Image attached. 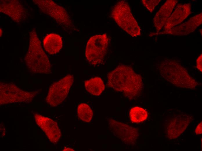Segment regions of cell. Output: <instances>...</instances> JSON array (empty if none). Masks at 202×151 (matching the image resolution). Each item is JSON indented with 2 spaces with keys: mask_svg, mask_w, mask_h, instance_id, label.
I'll return each mask as SVG.
<instances>
[{
  "mask_svg": "<svg viewBox=\"0 0 202 151\" xmlns=\"http://www.w3.org/2000/svg\"><path fill=\"white\" fill-rule=\"evenodd\" d=\"M74 80L73 76L68 74L53 83L46 97V102L53 107L60 104L67 97Z\"/></svg>",
  "mask_w": 202,
  "mask_h": 151,
  "instance_id": "obj_7",
  "label": "cell"
},
{
  "mask_svg": "<svg viewBox=\"0 0 202 151\" xmlns=\"http://www.w3.org/2000/svg\"><path fill=\"white\" fill-rule=\"evenodd\" d=\"M24 60L29 70L34 73L50 74L51 73L50 61L34 30L30 33L29 46Z\"/></svg>",
  "mask_w": 202,
  "mask_h": 151,
  "instance_id": "obj_2",
  "label": "cell"
},
{
  "mask_svg": "<svg viewBox=\"0 0 202 151\" xmlns=\"http://www.w3.org/2000/svg\"><path fill=\"white\" fill-rule=\"evenodd\" d=\"M0 104L31 102L37 94V91H27L20 89L12 83H0Z\"/></svg>",
  "mask_w": 202,
  "mask_h": 151,
  "instance_id": "obj_6",
  "label": "cell"
},
{
  "mask_svg": "<svg viewBox=\"0 0 202 151\" xmlns=\"http://www.w3.org/2000/svg\"><path fill=\"white\" fill-rule=\"evenodd\" d=\"M34 117L36 123L46 134L49 140L56 143L61 136L60 130L57 123L48 117L35 114Z\"/></svg>",
  "mask_w": 202,
  "mask_h": 151,
  "instance_id": "obj_11",
  "label": "cell"
},
{
  "mask_svg": "<svg viewBox=\"0 0 202 151\" xmlns=\"http://www.w3.org/2000/svg\"><path fill=\"white\" fill-rule=\"evenodd\" d=\"M77 113L81 120L87 123L91 121L93 116L92 109L88 105L85 103H81L78 105Z\"/></svg>",
  "mask_w": 202,
  "mask_h": 151,
  "instance_id": "obj_19",
  "label": "cell"
},
{
  "mask_svg": "<svg viewBox=\"0 0 202 151\" xmlns=\"http://www.w3.org/2000/svg\"><path fill=\"white\" fill-rule=\"evenodd\" d=\"M129 116L131 121L139 123L145 121L147 118V111L144 108L138 106L132 108L129 112Z\"/></svg>",
  "mask_w": 202,
  "mask_h": 151,
  "instance_id": "obj_18",
  "label": "cell"
},
{
  "mask_svg": "<svg viewBox=\"0 0 202 151\" xmlns=\"http://www.w3.org/2000/svg\"><path fill=\"white\" fill-rule=\"evenodd\" d=\"M196 66L197 69L201 72L202 71V55L201 54L196 60Z\"/></svg>",
  "mask_w": 202,
  "mask_h": 151,
  "instance_id": "obj_21",
  "label": "cell"
},
{
  "mask_svg": "<svg viewBox=\"0 0 202 151\" xmlns=\"http://www.w3.org/2000/svg\"><path fill=\"white\" fill-rule=\"evenodd\" d=\"M107 85L132 100L141 94L143 83L141 76L131 66L121 64L108 74Z\"/></svg>",
  "mask_w": 202,
  "mask_h": 151,
  "instance_id": "obj_1",
  "label": "cell"
},
{
  "mask_svg": "<svg viewBox=\"0 0 202 151\" xmlns=\"http://www.w3.org/2000/svg\"><path fill=\"white\" fill-rule=\"evenodd\" d=\"M191 12L190 3L178 4L167 19L163 27L164 30L169 29L181 24Z\"/></svg>",
  "mask_w": 202,
  "mask_h": 151,
  "instance_id": "obj_14",
  "label": "cell"
},
{
  "mask_svg": "<svg viewBox=\"0 0 202 151\" xmlns=\"http://www.w3.org/2000/svg\"><path fill=\"white\" fill-rule=\"evenodd\" d=\"M63 151H75V150L71 148H65L63 150Z\"/></svg>",
  "mask_w": 202,
  "mask_h": 151,
  "instance_id": "obj_23",
  "label": "cell"
},
{
  "mask_svg": "<svg viewBox=\"0 0 202 151\" xmlns=\"http://www.w3.org/2000/svg\"><path fill=\"white\" fill-rule=\"evenodd\" d=\"M178 2L177 0H167L156 13L153 23L157 32L164 27Z\"/></svg>",
  "mask_w": 202,
  "mask_h": 151,
  "instance_id": "obj_13",
  "label": "cell"
},
{
  "mask_svg": "<svg viewBox=\"0 0 202 151\" xmlns=\"http://www.w3.org/2000/svg\"><path fill=\"white\" fill-rule=\"evenodd\" d=\"M0 12L8 16L17 23L24 20L26 17L24 8L17 0H1Z\"/></svg>",
  "mask_w": 202,
  "mask_h": 151,
  "instance_id": "obj_12",
  "label": "cell"
},
{
  "mask_svg": "<svg viewBox=\"0 0 202 151\" xmlns=\"http://www.w3.org/2000/svg\"><path fill=\"white\" fill-rule=\"evenodd\" d=\"M195 132L197 134H200L202 133V123L200 122L196 127L195 130Z\"/></svg>",
  "mask_w": 202,
  "mask_h": 151,
  "instance_id": "obj_22",
  "label": "cell"
},
{
  "mask_svg": "<svg viewBox=\"0 0 202 151\" xmlns=\"http://www.w3.org/2000/svg\"><path fill=\"white\" fill-rule=\"evenodd\" d=\"M179 115L169 122L166 130L168 139H176L182 133L190 122V117Z\"/></svg>",
  "mask_w": 202,
  "mask_h": 151,
  "instance_id": "obj_15",
  "label": "cell"
},
{
  "mask_svg": "<svg viewBox=\"0 0 202 151\" xmlns=\"http://www.w3.org/2000/svg\"><path fill=\"white\" fill-rule=\"evenodd\" d=\"M159 70L161 75L165 80L177 87L194 89L198 85L185 69L175 60L165 59L160 63Z\"/></svg>",
  "mask_w": 202,
  "mask_h": 151,
  "instance_id": "obj_3",
  "label": "cell"
},
{
  "mask_svg": "<svg viewBox=\"0 0 202 151\" xmlns=\"http://www.w3.org/2000/svg\"><path fill=\"white\" fill-rule=\"evenodd\" d=\"M111 15L118 26L132 37L140 35L141 28L126 1L118 2L112 9Z\"/></svg>",
  "mask_w": 202,
  "mask_h": 151,
  "instance_id": "obj_4",
  "label": "cell"
},
{
  "mask_svg": "<svg viewBox=\"0 0 202 151\" xmlns=\"http://www.w3.org/2000/svg\"><path fill=\"white\" fill-rule=\"evenodd\" d=\"M108 122L110 130L115 136L127 145L135 144L138 134L136 128L111 118Z\"/></svg>",
  "mask_w": 202,
  "mask_h": 151,
  "instance_id": "obj_9",
  "label": "cell"
},
{
  "mask_svg": "<svg viewBox=\"0 0 202 151\" xmlns=\"http://www.w3.org/2000/svg\"><path fill=\"white\" fill-rule=\"evenodd\" d=\"M33 2L40 10L50 16L64 28L71 27V20L65 9L53 1L49 0H35Z\"/></svg>",
  "mask_w": 202,
  "mask_h": 151,
  "instance_id": "obj_8",
  "label": "cell"
},
{
  "mask_svg": "<svg viewBox=\"0 0 202 151\" xmlns=\"http://www.w3.org/2000/svg\"><path fill=\"white\" fill-rule=\"evenodd\" d=\"M202 23V13L201 12L191 17L185 22L162 32L152 33L150 36L163 35H186L193 32Z\"/></svg>",
  "mask_w": 202,
  "mask_h": 151,
  "instance_id": "obj_10",
  "label": "cell"
},
{
  "mask_svg": "<svg viewBox=\"0 0 202 151\" xmlns=\"http://www.w3.org/2000/svg\"><path fill=\"white\" fill-rule=\"evenodd\" d=\"M109 38L106 33L94 35L89 39L86 48L85 56L89 63L93 66L101 63L107 54Z\"/></svg>",
  "mask_w": 202,
  "mask_h": 151,
  "instance_id": "obj_5",
  "label": "cell"
},
{
  "mask_svg": "<svg viewBox=\"0 0 202 151\" xmlns=\"http://www.w3.org/2000/svg\"><path fill=\"white\" fill-rule=\"evenodd\" d=\"M161 1V0H143L142 3L147 10L152 12Z\"/></svg>",
  "mask_w": 202,
  "mask_h": 151,
  "instance_id": "obj_20",
  "label": "cell"
},
{
  "mask_svg": "<svg viewBox=\"0 0 202 151\" xmlns=\"http://www.w3.org/2000/svg\"><path fill=\"white\" fill-rule=\"evenodd\" d=\"M43 44L44 48L48 53L53 55L58 52L63 46L61 37L55 33L47 35L44 39Z\"/></svg>",
  "mask_w": 202,
  "mask_h": 151,
  "instance_id": "obj_16",
  "label": "cell"
},
{
  "mask_svg": "<svg viewBox=\"0 0 202 151\" xmlns=\"http://www.w3.org/2000/svg\"><path fill=\"white\" fill-rule=\"evenodd\" d=\"M84 85L87 91L95 96L100 95L105 88V85L102 79L98 77L86 81Z\"/></svg>",
  "mask_w": 202,
  "mask_h": 151,
  "instance_id": "obj_17",
  "label": "cell"
}]
</instances>
